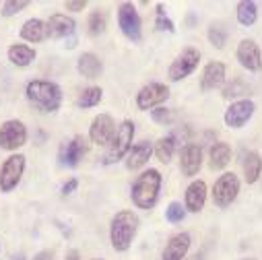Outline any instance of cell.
Masks as SVG:
<instances>
[{
  "mask_svg": "<svg viewBox=\"0 0 262 260\" xmlns=\"http://www.w3.org/2000/svg\"><path fill=\"white\" fill-rule=\"evenodd\" d=\"M33 260H54V252H50V250H41L39 254L33 256Z\"/></svg>",
  "mask_w": 262,
  "mask_h": 260,
  "instance_id": "38",
  "label": "cell"
},
{
  "mask_svg": "<svg viewBox=\"0 0 262 260\" xmlns=\"http://www.w3.org/2000/svg\"><path fill=\"white\" fill-rule=\"evenodd\" d=\"M161 184H163V178L159 174V169H145L133 184V190H130V199H133L135 207L137 209H143V211H149L157 205L159 201V192H161Z\"/></svg>",
  "mask_w": 262,
  "mask_h": 260,
  "instance_id": "1",
  "label": "cell"
},
{
  "mask_svg": "<svg viewBox=\"0 0 262 260\" xmlns=\"http://www.w3.org/2000/svg\"><path fill=\"white\" fill-rule=\"evenodd\" d=\"M207 203V184L203 180H194L184 194V209L190 213H201Z\"/></svg>",
  "mask_w": 262,
  "mask_h": 260,
  "instance_id": "16",
  "label": "cell"
},
{
  "mask_svg": "<svg viewBox=\"0 0 262 260\" xmlns=\"http://www.w3.org/2000/svg\"><path fill=\"white\" fill-rule=\"evenodd\" d=\"M95 260H101V258H95Z\"/></svg>",
  "mask_w": 262,
  "mask_h": 260,
  "instance_id": "41",
  "label": "cell"
},
{
  "mask_svg": "<svg viewBox=\"0 0 262 260\" xmlns=\"http://www.w3.org/2000/svg\"><path fill=\"white\" fill-rule=\"evenodd\" d=\"M235 17H237V23L244 25V27H252L258 19V7L254 0H242L237 3V9H235Z\"/></svg>",
  "mask_w": 262,
  "mask_h": 260,
  "instance_id": "26",
  "label": "cell"
},
{
  "mask_svg": "<svg viewBox=\"0 0 262 260\" xmlns=\"http://www.w3.org/2000/svg\"><path fill=\"white\" fill-rule=\"evenodd\" d=\"M155 157L161 161V163H169L173 153H176V141L171 137H163L155 143V149H153Z\"/></svg>",
  "mask_w": 262,
  "mask_h": 260,
  "instance_id": "28",
  "label": "cell"
},
{
  "mask_svg": "<svg viewBox=\"0 0 262 260\" xmlns=\"http://www.w3.org/2000/svg\"><path fill=\"white\" fill-rule=\"evenodd\" d=\"M155 25H157V29H159V31L176 33V25H173V21L165 15V11H163V7H161V5L157 7V19H155Z\"/></svg>",
  "mask_w": 262,
  "mask_h": 260,
  "instance_id": "33",
  "label": "cell"
},
{
  "mask_svg": "<svg viewBox=\"0 0 262 260\" xmlns=\"http://www.w3.org/2000/svg\"><path fill=\"white\" fill-rule=\"evenodd\" d=\"M77 188H79V180H77V178H71L69 182H64V186H62V194H64V197H69V194H73Z\"/></svg>",
  "mask_w": 262,
  "mask_h": 260,
  "instance_id": "37",
  "label": "cell"
},
{
  "mask_svg": "<svg viewBox=\"0 0 262 260\" xmlns=\"http://www.w3.org/2000/svg\"><path fill=\"white\" fill-rule=\"evenodd\" d=\"M169 97V89L163 83H149L145 85L139 93H137V107L141 112H149L159 107L163 101H167Z\"/></svg>",
  "mask_w": 262,
  "mask_h": 260,
  "instance_id": "11",
  "label": "cell"
},
{
  "mask_svg": "<svg viewBox=\"0 0 262 260\" xmlns=\"http://www.w3.org/2000/svg\"><path fill=\"white\" fill-rule=\"evenodd\" d=\"M101 97H103V91H101V87H87V89H83V93L79 95V99H77V105L79 107H95L99 101H101Z\"/></svg>",
  "mask_w": 262,
  "mask_h": 260,
  "instance_id": "30",
  "label": "cell"
},
{
  "mask_svg": "<svg viewBox=\"0 0 262 260\" xmlns=\"http://www.w3.org/2000/svg\"><path fill=\"white\" fill-rule=\"evenodd\" d=\"M118 25L124 37H128L130 41L139 44L143 39V21L133 3H122L118 7Z\"/></svg>",
  "mask_w": 262,
  "mask_h": 260,
  "instance_id": "5",
  "label": "cell"
},
{
  "mask_svg": "<svg viewBox=\"0 0 262 260\" xmlns=\"http://www.w3.org/2000/svg\"><path fill=\"white\" fill-rule=\"evenodd\" d=\"M139 231V217L133 211H120L110 223V242L116 252H126L133 246Z\"/></svg>",
  "mask_w": 262,
  "mask_h": 260,
  "instance_id": "3",
  "label": "cell"
},
{
  "mask_svg": "<svg viewBox=\"0 0 262 260\" xmlns=\"http://www.w3.org/2000/svg\"><path fill=\"white\" fill-rule=\"evenodd\" d=\"M235 58L250 73H260L262 71V52H260V46L254 39H242L237 44Z\"/></svg>",
  "mask_w": 262,
  "mask_h": 260,
  "instance_id": "12",
  "label": "cell"
},
{
  "mask_svg": "<svg viewBox=\"0 0 262 260\" xmlns=\"http://www.w3.org/2000/svg\"><path fill=\"white\" fill-rule=\"evenodd\" d=\"M225 77H227V69H225L223 62H217V60L209 62L203 71V77H201V89L203 91H215L225 83Z\"/></svg>",
  "mask_w": 262,
  "mask_h": 260,
  "instance_id": "19",
  "label": "cell"
},
{
  "mask_svg": "<svg viewBox=\"0 0 262 260\" xmlns=\"http://www.w3.org/2000/svg\"><path fill=\"white\" fill-rule=\"evenodd\" d=\"M64 9L73 11V13H79V11L87 9V0H69V3H64Z\"/></svg>",
  "mask_w": 262,
  "mask_h": 260,
  "instance_id": "36",
  "label": "cell"
},
{
  "mask_svg": "<svg viewBox=\"0 0 262 260\" xmlns=\"http://www.w3.org/2000/svg\"><path fill=\"white\" fill-rule=\"evenodd\" d=\"M151 155H153V145L149 141H141V143L130 147L128 155L124 157V165H126L128 171H137V169H141L149 163Z\"/></svg>",
  "mask_w": 262,
  "mask_h": 260,
  "instance_id": "17",
  "label": "cell"
},
{
  "mask_svg": "<svg viewBox=\"0 0 262 260\" xmlns=\"http://www.w3.org/2000/svg\"><path fill=\"white\" fill-rule=\"evenodd\" d=\"M135 122L133 120H124L118 128H116V135L112 139V143L107 145V151L103 155V163L105 165H112L120 159H124L130 151V147H133V141H135Z\"/></svg>",
  "mask_w": 262,
  "mask_h": 260,
  "instance_id": "4",
  "label": "cell"
},
{
  "mask_svg": "<svg viewBox=\"0 0 262 260\" xmlns=\"http://www.w3.org/2000/svg\"><path fill=\"white\" fill-rule=\"evenodd\" d=\"M203 167V149L194 143H188L180 153V169L186 178H194Z\"/></svg>",
  "mask_w": 262,
  "mask_h": 260,
  "instance_id": "15",
  "label": "cell"
},
{
  "mask_svg": "<svg viewBox=\"0 0 262 260\" xmlns=\"http://www.w3.org/2000/svg\"><path fill=\"white\" fill-rule=\"evenodd\" d=\"M27 7H29V0H7V3L3 5V15L5 17H13V15L21 13Z\"/></svg>",
  "mask_w": 262,
  "mask_h": 260,
  "instance_id": "35",
  "label": "cell"
},
{
  "mask_svg": "<svg viewBox=\"0 0 262 260\" xmlns=\"http://www.w3.org/2000/svg\"><path fill=\"white\" fill-rule=\"evenodd\" d=\"M116 135V122L110 114H99L93 118L91 122V128H89V139L91 143L95 145H101V147H107L112 143Z\"/></svg>",
  "mask_w": 262,
  "mask_h": 260,
  "instance_id": "13",
  "label": "cell"
},
{
  "mask_svg": "<svg viewBox=\"0 0 262 260\" xmlns=\"http://www.w3.org/2000/svg\"><path fill=\"white\" fill-rule=\"evenodd\" d=\"M151 118H153L157 124H161V126H169V124L173 122V112H171L169 107L159 105V107L151 110Z\"/></svg>",
  "mask_w": 262,
  "mask_h": 260,
  "instance_id": "34",
  "label": "cell"
},
{
  "mask_svg": "<svg viewBox=\"0 0 262 260\" xmlns=\"http://www.w3.org/2000/svg\"><path fill=\"white\" fill-rule=\"evenodd\" d=\"M190 244H192V237L186 231H180V233L171 235L169 242L163 248L161 260H186V254L190 250Z\"/></svg>",
  "mask_w": 262,
  "mask_h": 260,
  "instance_id": "18",
  "label": "cell"
},
{
  "mask_svg": "<svg viewBox=\"0 0 262 260\" xmlns=\"http://www.w3.org/2000/svg\"><path fill=\"white\" fill-rule=\"evenodd\" d=\"M231 161V147L223 141L215 143L209 151V167L213 171H219V169H225Z\"/></svg>",
  "mask_w": 262,
  "mask_h": 260,
  "instance_id": "23",
  "label": "cell"
},
{
  "mask_svg": "<svg viewBox=\"0 0 262 260\" xmlns=\"http://www.w3.org/2000/svg\"><path fill=\"white\" fill-rule=\"evenodd\" d=\"M250 91H252V87H250L244 79H233L229 85H225L223 97H225V99H235V101H239V99H248Z\"/></svg>",
  "mask_w": 262,
  "mask_h": 260,
  "instance_id": "27",
  "label": "cell"
},
{
  "mask_svg": "<svg viewBox=\"0 0 262 260\" xmlns=\"http://www.w3.org/2000/svg\"><path fill=\"white\" fill-rule=\"evenodd\" d=\"M25 97L43 114H54L62 105V89L52 81H29L25 87Z\"/></svg>",
  "mask_w": 262,
  "mask_h": 260,
  "instance_id": "2",
  "label": "cell"
},
{
  "mask_svg": "<svg viewBox=\"0 0 262 260\" xmlns=\"http://www.w3.org/2000/svg\"><path fill=\"white\" fill-rule=\"evenodd\" d=\"M239 178L233 171H225L223 176H219V180L213 186V203L219 209H227L239 194Z\"/></svg>",
  "mask_w": 262,
  "mask_h": 260,
  "instance_id": "6",
  "label": "cell"
},
{
  "mask_svg": "<svg viewBox=\"0 0 262 260\" xmlns=\"http://www.w3.org/2000/svg\"><path fill=\"white\" fill-rule=\"evenodd\" d=\"M23 171H25V155H21V153L11 155L3 163V167H0V190L11 192L13 188H17Z\"/></svg>",
  "mask_w": 262,
  "mask_h": 260,
  "instance_id": "9",
  "label": "cell"
},
{
  "mask_svg": "<svg viewBox=\"0 0 262 260\" xmlns=\"http://www.w3.org/2000/svg\"><path fill=\"white\" fill-rule=\"evenodd\" d=\"M256 112V103L252 99H239V101H231V105L225 110V124L229 128H242L244 124L250 122V118Z\"/></svg>",
  "mask_w": 262,
  "mask_h": 260,
  "instance_id": "14",
  "label": "cell"
},
{
  "mask_svg": "<svg viewBox=\"0 0 262 260\" xmlns=\"http://www.w3.org/2000/svg\"><path fill=\"white\" fill-rule=\"evenodd\" d=\"M87 151H89V141L83 135H77L75 139H71L69 143H64L60 147V153H58L60 165L62 167H77L81 163V159L87 155Z\"/></svg>",
  "mask_w": 262,
  "mask_h": 260,
  "instance_id": "10",
  "label": "cell"
},
{
  "mask_svg": "<svg viewBox=\"0 0 262 260\" xmlns=\"http://www.w3.org/2000/svg\"><path fill=\"white\" fill-rule=\"evenodd\" d=\"M9 60L15 64V67H29V64L35 60V50L25 46V44H13L9 48Z\"/></svg>",
  "mask_w": 262,
  "mask_h": 260,
  "instance_id": "25",
  "label": "cell"
},
{
  "mask_svg": "<svg viewBox=\"0 0 262 260\" xmlns=\"http://www.w3.org/2000/svg\"><path fill=\"white\" fill-rule=\"evenodd\" d=\"M199 62H201V52L196 50V48H184L176 60L169 64V71H167V77L171 83H178L186 77H190L196 67H199Z\"/></svg>",
  "mask_w": 262,
  "mask_h": 260,
  "instance_id": "7",
  "label": "cell"
},
{
  "mask_svg": "<svg viewBox=\"0 0 262 260\" xmlns=\"http://www.w3.org/2000/svg\"><path fill=\"white\" fill-rule=\"evenodd\" d=\"M244 260H254V258H244Z\"/></svg>",
  "mask_w": 262,
  "mask_h": 260,
  "instance_id": "40",
  "label": "cell"
},
{
  "mask_svg": "<svg viewBox=\"0 0 262 260\" xmlns=\"http://www.w3.org/2000/svg\"><path fill=\"white\" fill-rule=\"evenodd\" d=\"M105 27H107V17H105V13L103 11H93L91 15H89V19H87V31H89V35L91 37H99L103 31H105Z\"/></svg>",
  "mask_w": 262,
  "mask_h": 260,
  "instance_id": "29",
  "label": "cell"
},
{
  "mask_svg": "<svg viewBox=\"0 0 262 260\" xmlns=\"http://www.w3.org/2000/svg\"><path fill=\"white\" fill-rule=\"evenodd\" d=\"M207 37L211 41V46H215L217 50H223L225 44H227V37H229V31L221 25V23H213L207 31Z\"/></svg>",
  "mask_w": 262,
  "mask_h": 260,
  "instance_id": "31",
  "label": "cell"
},
{
  "mask_svg": "<svg viewBox=\"0 0 262 260\" xmlns=\"http://www.w3.org/2000/svg\"><path fill=\"white\" fill-rule=\"evenodd\" d=\"M242 169H244L246 184H256L260 180V174H262V157H260V153H256V151L244 153Z\"/></svg>",
  "mask_w": 262,
  "mask_h": 260,
  "instance_id": "22",
  "label": "cell"
},
{
  "mask_svg": "<svg viewBox=\"0 0 262 260\" xmlns=\"http://www.w3.org/2000/svg\"><path fill=\"white\" fill-rule=\"evenodd\" d=\"M67 260H81V254H79V250H71V252L67 254Z\"/></svg>",
  "mask_w": 262,
  "mask_h": 260,
  "instance_id": "39",
  "label": "cell"
},
{
  "mask_svg": "<svg viewBox=\"0 0 262 260\" xmlns=\"http://www.w3.org/2000/svg\"><path fill=\"white\" fill-rule=\"evenodd\" d=\"M27 143V128L21 120H7L0 124V149L17 151Z\"/></svg>",
  "mask_w": 262,
  "mask_h": 260,
  "instance_id": "8",
  "label": "cell"
},
{
  "mask_svg": "<svg viewBox=\"0 0 262 260\" xmlns=\"http://www.w3.org/2000/svg\"><path fill=\"white\" fill-rule=\"evenodd\" d=\"M21 37L29 44H39L48 37V31H46V23L41 19H29L23 23L21 27Z\"/></svg>",
  "mask_w": 262,
  "mask_h": 260,
  "instance_id": "24",
  "label": "cell"
},
{
  "mask_svg": "<svg viewBox=\"0 0 262 260\" xmlns=\"http://www.w3.org/2000/svg\"><path fill=\"white\" fill-rule=\"evenodd\" d=\"M75 19L69 17V15H52L46 23V31H48V37H54V39H60V37H69L75 33Z\"/></svg>",
  "mask_w": 262,
  "mask_h": 260,
  "instance_id": "20",
  "label": "cell"
},
{
  "mask_svg": "<svg viewBox=\"0 0 262 260\" xmlns=\"http://www.w3.org/2000/svg\"><path fill=\"white\" fill-rule=\"evenodd\" d=\"M184 217H186V209L182 207V203H169L167 205V209H165V219L169 221V223H182L184 221Z\"/></svg>",
  "mask_w": 262,
  "mask_h": 260,
  "instance_id": "32",
  "label": "cell"
},
{
  "mask_svg": "<svg viewBox=\"0 0 262 260\" xmlns=\"http://www.w3.org/2000/svg\"><path fill=\"white\" fill-rule=\"evenodd\" d=\"M77 71H79V75L85 77V79H97V77L101 75V71H103V62L99 60L97 54L85 52V54H81L79 60H77Z\"/></svg>",
  "mask_w": 262,
  "mask_h": 260,
  "instance_id": "21",
  "label": "cell"
}]
</instances>
